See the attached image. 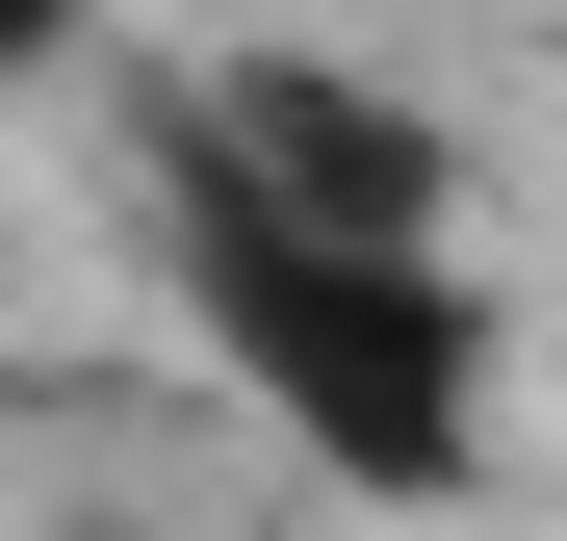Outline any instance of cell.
I'll return each mask as SVG.
<instances>
[{
	"mask_svg": "<svg viewBox=\"0 0 567 541\" xmlns=\"http://www.w3.org/2000/svg\"><path fill=\"white\" fill-rule=\"evenodd\" d=\"M155 284H181V335H207V387H233L310 490H361V516H464V490H491L516 335H491V284H464V258L284 232L258 180H207V155L155 129Z\"/></svg>",
	"mask_w": 567,
	"mask_h": 541,
	"instance_id": "cell-1",
	"label": "cell"
},
{
	"mask_svg": "<svg viewBox=\"0 0 567 541\" xmlns=\"http://www.w3.org/2000/svg\"><path fill=\"white\" fill-rule=\"evenodd\" d=\"M207 180H258L284 232H388V258H439V207H464V129L413 104V77H361V52H207L155 104Z\"/></svg>",
	"mask_w": 567,
	"mask_h": 541,
	"instance_id": "cell-2",
	"label": "cell"
},
{
	"mask_svg": "<svg viewBox=\"0 0 567 541\" xmlns=\"http://www.w3.org/2000/svg\"><path fill=\"white\" fill-rule=\"evenodd\" d=\"M104 52V0H0V104H27V77H78Z\"/></svg>",
	"mask_w": 567,
	"mask_h": 541,
	"instance_id": "cell-3",
	"label": "cell"
}]
</instances>
